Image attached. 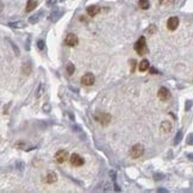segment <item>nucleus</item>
I'll return each instance as SVG.
<instances>
[{"label":"nucleus","mask_w":193,"mask_h":193,"mask_svg":"<svg viewBox=\"0 0 193 193\" xmlns=\"http://www.w3.org/2000/svg\"><path fill=\"white\" fill-rule=\"evenodd\" d=\"M61 14H62V11L61 10H57V11H55V12H53V13H51V19L56 20Z\"/></svg>","instance_id":"obj_16"},{"label":"nucleus","mask_w":193,"mask_h":193,"mask_svg":"<svg viewBox=\"0 0 193 193\" xmlns=\"http://www.w3.org/2000/svg\"><path fill=\"white\" fill-rule=\"evenodd\" d=\"M181 137H183V132H181V131H179V132L176 134V137H175V144H176V143H179V141L181 140Z\"/></svg>","instance_id":"obj_19"},{"label":"nucleus","mask_w":193,"mask_h":193,"mask_svg":"<svg viewBox=\"0 0 193 193\" xmlns=\"http://www.w3.org/2000/svg\"><path fill=\"white\" fill-rule=\"evenodd\" d=\"M99 6H96V5H92V6H88L87 7V13H88V16H91V17H94L96 16L98 13H99Z\"/></svg>","instance_id":"obj_9"},{"label":"nucleus","mask_w":193,"mask_h":193,"mask_svg":"<svg viewBox=\"0 0 193 193\" xmlns=\"http://www.w3.org/2000/svg\"><path fill=\"white\" fill-rule=\"evenodd\" d=\"M187 143H188V144H193V135L188 136V141H187Z\"/></svg>","instance_id":"obj_24"},{"label":"nucleus","mask_w":193,"mask_h":193,"mask_svg":"<svg viewBox=\"0 0 193 193\" xmlns=\"http://www.w3.org/2000/svg\"><path fill=\"white\" fill-rule=\"evenodd\" d=\"M179 26V18L178 17H171L167 20V28L171 31H174L175 29H178Z\"/></svg>","instance_id":"obj_5"},{"label":"nucleus","mask_w":193,"mask_h":193,"mask_svg":"<svg viewBox=\"0 0 193 193\" xmlns=\"http://www.w3.org/2000/svg\"><path fill=\"white\" fill-rule=\"evenodd\" d=\"M138 69L141 72H144L147 69H149V62H148V60H142L140 62V65H138Z\"/></svg>","instance_id":"obj_10"},{"label":"nucleus","mask_w":193,"mask_h":193,"mask_svg":"<svg viewBox=\"0 0 193 193\" xmlns=\"http://www.w3.org/2000/svg\"><path fill=\"white\" fill-rule=\"evenodd\" d=\"M188 157H192V160H193V155H192V154H190V155H188Z\"/></svg>","instance_id":"obj_26"},{"label":"nucleus","mask_w":193,"mask_h":193,"mask_svg":"<svg viewBox=\"0 0 193 193\" xmlns=\"http://www.w3.org/2000/svg\"><path fill=\"white\" fill-rule=\"evenodd\" d=\"M65 43L67 44L68 47H75L77 44V35L74 33H68L65 38Z\"/></svg>","instance_id":"obj_3"},{"label":"nucleus","mask_w":193,"mask_h":193,"mask_svg":"<svg viewBox=\"0 0 193 193\" xmlns=\"http://www.w3.org/2000/svg\"><path fill=\"white\" fill-rule=\"evenodd\" d=\"M160 2L164 6H171V5H173L174 0H160Z\"/></svg>","instance_id":"obj_18"},{"label":"nucleus","mask_w":193,"mask_h":193,"mask_svg":"<svg viewBox=\"0 0 193 193\" xmlns=\"http://www.w3.org/2000/svg\"><path fill=\"white\" fill-rule=\"evenodd\" d=\"M37 45H38V48L41 49V50H43V49H44V42H43V41H38Z\"/></svg>","instance_id":"obj_22"},{"label":"nucleus","mask_w":193,"mask_h":193,"mask_svg":"<svg viewBox=\"0 0 193 193\" xmlns=\"http://www.w3.org/2000/svg\"><path fill=\"white\" fill-rule=\"evenodd\" d=\"M81 82H82V85H85V86H91V85H93V82H94V77H93V74L86 73L84 77H81Z\"/></svg>","instance_id":"obj_6"},{"label":"nucleus","mask_w":193,"mask_h":193,"mask_svg":"<svg viewBox=\"0 0 193 193\" xmlns=\"http://www.w3.org/2000/svg\"><path fill=\"white\" fill-rule=\"evenodd\" d=\"M161 129L163 130L164 132H169L172 130V124L169 122H163L162 125H161Z\"/></svg>","instance_id":"obj_14"},{"label":"nucleus","mask_w":193,"mask_h":193,"mask_svg":"<svg viewBox=\"0 0 193 193\" xmlns=\"http://www.w3.org/2000/svg\"><path fill=\"white\" fill-rule=\"evenodd\" d=\"M11 26H13V28H22L24 24L23 23H20V22H18V23H10Z\"/></svg>","instance_id":"obj_20"},{"label":"nucleus","mask_w":193,"mask_h":193,"mask_svg":"<svg viewBox=\"0 0 193 193\" xmlns=\"http://www.w3.org/2000/svg\"><path fill=\"white\" fill-rule=\"evenodd\" d=\"M55 160L58 163H63L68 160V153L66 150H58L55 154Z\"/></svg>","instance_id":"obj_4"},{"label":"nucleus","mask_w":193,"mask_h":193,"mask_svg":"<svg viewBox=\"0 0 193 193\" xmlns=\"http://www.w3.org/2000/svg\"><path fill=\"white\" fill-rule=\"evenodd\" d=\"M134 48H135L137 54H140V55H145V54L148 53V48H147V43H145L144 37H141V38L138 39V41L136 42Z\"/></svg>","instance_id":"obj_1"},{"label":"nucleus","mask_w":193,"mask_h":193,"mask_svg":"<svg viewBox=\"0 0 193 193\" xmlns=\"http://www.w3.org/2000/svg\"><path fill=\"white\" fill-rule=\"evenodd\" d=\"M43 88H44V86H43V84H41V85H39L38 91H37V98L42 96V93H43Z\"/></svg>","instance_id":"obj_21"},{"label":"nucleus","mask_w":193,"mask_h":193,"mask_svg":"<svg viewBox=\"0 0 193 193\" xmlns=\"http://www.w3.org/2000/svg\"><path fill=\"white\" fill-rule=\"evenodd\" d=\"M74 70H75V67L72 65V63H68L67 66V73L69 74V75H72L73 73H74Z\"/></svg>","instance_id":"obj_17"},{"label":"nucleus","mask_w":193,"mask_h":193,"mask_svg":"<svg viewBox=\"0 0 193 193\" xmlns=\"http://www.w3.org/2000/svg\"><path fill=\"white\" fill-rule=\"evenodd\" d=\"M56 1H57V0H47V5H48V6H53Z\"/></svg>","instance_id":"obj_23"},{"label":"nucleus","mask_w":193,"mask_h":193,"mask_svg":"<svg viewBox=\"0 0 193 193\" xmlns=\"http://www.w3.org/2000/svg\"><path fill=\"white\" fill-rule=\"evenodd\" d=\"M37 6V1L36 0H29L28 4H26V12L35 10V7Z\"/></svg>","instance_id":"obj_12"},{"label":"nucleus","mask_w":193,"mask_h":193,"mask_svg":"<svg viewBox=\"0 0 193 193\" xmlns=\"http://www.w3.org/2000/svg\"><path fill=\"white\" fill-rule=\"evenodd\" d=\"M143 152H144V149H143V145H142V144H135L134 147H132L131 152H130V155H131V157L137 159V157H140L141 155L143 154Z\"/></svg>","instance_id":"obj_2"},{"label":"nucleus","mask_w":193,"mask_h":193,"mask_svg":"<svg viewBox=\"0 0 193 193\" xmlns=\"http://www.w3.org/2000/svg\"><path fill=\"white\" fill-rule=\"evenodd\" d=\"M157 96H159V98H160L162 101H166V100H168V99H169L171 93H169V91H168L166 87H161V88L159 89Z\"/></svg>","instance_id":"obj_8"},{"label":"nucleus","mask_w":193,"mask_h":193,"mask_svg":"<svg viewBox=\"0 0 193 193\" xmlns=\"http://www.w3.org/2000/svg\"><path fill=\"white\" fill-rule=\"evenodd\" d=\"M138 6L142 10H148L150 6V2H149V0H138Z\"/></svg>","instance_id":"obj_11"},{"label":"nucleus","mask_w":193,"mask_h":193,"mask_svg":"<svg viewBox=\"0 0 193 193\" xmlns=\"http://www.w3.org/2000/svg\"><path fill=\"white\" fill-rule=\"evenodd\" d=\"M150 72H152V74H156V73H157L154 68H150Z\"/></svg>","instance_id":"obj_25"},{"label":"nucleus","mask_w":193,"mask_h":193,"mask_svg":"<svg viewBox=\"0 0 193 193\" xmlns=\"http://www.w3.org/2000/svg\"><path fill=\"white\" fill-rule=\"evenodd\" d=\"M70 163L75 167H80L84 164V159L79 154H73L70 156Z\"/></svg>","instance_id":"obj_7"},{"label":"nucleus","mask_w":193,"mask_h":193,"mask_svg":"<svg viewBox=\"0 0 193 193\" xmlns=\"http://www.w3.org/2000/svg\"><path fill=\"white\" fill-rule=\"evenodd\" d=\"M56 181V174L55 173H49L47 175V179H45V183H53Z\"/></svg>","instance_id":"obj_13"},{"label":"nucleus","mask_w":193,"mask_h":193,"mask_svg":"<svg viewBox=\"0 0 193 193\" xmlns=\"http://www.w3.org/2000/svg\"><path fill=\"white\" fill-rule=\"evenodd\" d=\"M41 14H42V11H39L38 13H36L35 16L30 17L29 22H30V23H32V24H33V23H37V22H38V19H39V17H41Z\"/></svg>","instance_id":"obj_15"}]
</instances>
